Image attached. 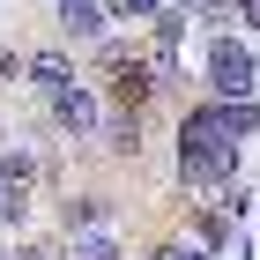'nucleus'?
Listing matches in <instances>:
<instances>
[{"mask_svg": "<svg viewBox=\"0 0 260 260\" xmlns=\"http://www.w3.org/2000/svg\"><path fill=\"white\" fill-rule=\"evenodd\" d=\"M238 141L216 126V104H193L179 119V186H231L238 179Z\"/></svg>", "mask_w": 260, "mask_h": 260, "instance_id": "1", "label": "nucleus"}, {"mask_svg": "<svg viewBox=\"0 0 260 260\" xmlns=\"http://www.w3.org/2000/svg\"><path fill=\"white\" fill-rule=\"evenodd\" d=\"M97 60H104V89H112V104H119V112H141V104L164 89V82L149 75V60H141V52H126V45H112V38L97 45Z\"/></svg>", "mask_w": 260, "mask_h": 260, "instance_id": "2", "label": "nucleus"}, {"mask_svg": "<svg viewBox=\"0 0 260 260\" xmlns=\"http://www.w3.org/2000/svg\"><path fill=\"white\" fill-rule=\"evenodd\" d=\"M208 89L216 97H253L260 89V52L238 45V38H216L208 45Z\"/></svg>", "mask_w": 260, "mask_h": 260, "instance_id": "3", "label": "nucleus"}, {"mask_svg": "<svg viewBox=\"0 0 260 260\" xmlns=\"http://www.w3.org/2000/svg\"><path fill=\"white\" fill-rule=\"evenodd\" d=\"M45 104H52V126H60V134H75V141H89V134H97V119H104L89 82H67L60 97H45Z\"/></svg>", "mask_w": 260, "mask_h": 260, "instance_id": "4", "label": "nucleus"}, {"mask_svg": "<svg viewBox=\"0 0 260 260\" xmlns=\"http://www.w3.org/2000/svg\"><path fill=\"white\" fill-rule=\"evenodd\" d=\"M52 22H60L67 45H104V0H60Z\"/></svg>", "mask_w": 260, "mask_h": 260, "instance_id": "5", "label": "nucleus"}, {"mask_svg": "<svg viewBox=\"0 0 260 260\" xmlns=\"http://www.w3.org/2000/svg\"><path fill=\"white\" fill-rule=\"evenodd\" d=\"M22 82H30L38 97H60L67 82H82V75H75V67L60 60V52H30V60H22Z\"/></svg>", "mask_w": 260, "mask_h": 260, "instance_id": "6", "label": "nucleus"}, {"mask_svg": "<svg viewBox=\"0 0 260 260\" xmlns=\"http://www.w3.org/2000/svg\"><path fill=\"white\" fill-rule=\"evenodd\" d=\"M97 134H104L112 156H141V112H119V104H112V112L97 119Z\"/></svg>", "mask_w": 260, "mask_h": 260, "instance_id": "7", "label": "nucleus"}, {"mask_svg": "<svg viewBox=\"0 0 260 260\" xmlns=\"http://www.w3.org/2000/svg\"><path fill=\"white\" fill-rule=\"evenodd\" d=\"M112 223V201L104 193H75V201H60V231L75 238V231H104Z\"/></svg>", "mask_w": 260, "mask_h": 260, "instance_id": "8", "label": "nucleus"}, {"mask_svg": "<svg viewBox=\"0 0 260 260\" xmlns=\"http://www.w3.org/2000/svg\"><path fill=\"white\" fill-rule=\"evenodd\" d=\"M67 260H126V245L112 238V231H75V238H67Z\"/></svg>", "mask_w": 260, "mask_h": 260, "instance_id": "9", "label": "nucleus"}, {"mask_svg": "<svg viewBox=\"0 0 260 260\" xmlns=\"http://www.w3.org/2000/svg\"><path fill=\"white\" fill-rule=\"evenodd\" d=\"M30 179H38V156H30V149H8V156H0V186L30 193Z\"/></svg>", "mask_w": 260, "mask_h": 260, "instance_id": "10", "label": "nucleus"}, {"mask_svg": "<svg viewBox=\"0 0 260 260\" xmlns=\"http://www.w3.org/2000/svg\"><path fill=\"white\" fill-rule=\"evenodd\" d=\"M193 238L216 253V245H231V216H216V208H193Z\"/></svg>", "mask_w": 260, "mask_h": 260, "instance_id": "11", "label": "nucleus"}, {"mask_svg": "<svg viewBox=\"0 0 260 260\" xmlns=\"http://www.w3.org/2000/svg\"><path fill=\"white\" fill-rule=\"evenodd\" d=\"M179 8L201 15V22H238V15H231V0H179Z\"/></svg>", "mask_w": 260, "mask_h": 260, "instance_id": "12", "label": "nucleus"}, {"mask_svg": "<svg viewBox=\"0 0 260 260\" xmlns=\"http://www.w3.org/2000/svg\"><path fill=\"white\" fill-rule=\"evenodd\" d=\"M112 8H119L126 22H149V15H156V8H164V0H112Z\"/></svg>", "mask_w": 260, "mask_h": 260, "instance_id": "13", "label": "nucleus"}, {"mask_svg": "<svg viewBox=\"0 0 260 260\" xmlns=\"http://www.w3.org/2000/svg\"><path fill=\"white\" fill-rule=\"evenodd\" d=\"M0 82H22V52L15 45H0Z\"/></svg>", "mask_w": 260, "mask_h": 260, "instance_id": "14", "label": "nucleus"}, {"mask_svg": "<svg viewBox=\"0 0 260 260\" xmlns=\"http://www.w3.org/2000/svg\"><path fill=\"white\" fill-rule=\"evenodd\" d=\"M231 15H238L245 30H260V0H231Z\"/></svg>", "mask_w": 260, "mask_h": 260, "instance_id": "15", "label": "nucleus"}, {"mask_svg": "<svg viewBox=\"0 0 260 260\" xmlns=\"http://www.w3.org/2000/svg\"><path fill=\"white\" fill-rule=\"evenodd\" d=\"M0 260H15V253H0Z\"/></svg>", "mask_w": 260, "mask_h": 260, "instance_id": "16", "label": "nucleus"}]
</instances>
